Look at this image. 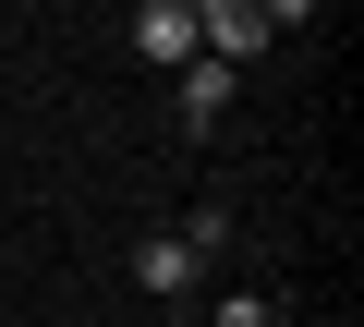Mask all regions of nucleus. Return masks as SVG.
Here are the masks:
<instances>
[{"instance_id":"f257e3e1","label":"nucleus","mask_w":364,"mask_h":327,"mask_svg":"<svg viewBox=\"0 0 364 327\" xmlns=\"http://www.w3.org/2000/svg\"><path fill=\"white\" fill-rule=\"evenodd\" d=\"M195 49H207L219 73H243V61L279 49V13H267V0H195Z\"/></svg>"},{"instance_id":"39448f33","label":"nucleus","mask_w":364,"mask_h":327,"mask_svg":"<svg viewBox=\"0 0 364 327\" xmlns=\"http://www.w3.org/2000/svg\"><path fill=\"white\" fill-rule=\"evenodd\" d=\"M195 327H291V315H279V303H267V291H231V303H207V315H195Z\"/></svg>"},{"instance_id":"20e7f679","label":"nucleus","mask_w":364,"mask_h":327,"mask_svg":"<svg viewBox=\"0 0 364 327\" xmlns=\"http://www.w3.org/2000/svg\"><path fill=\"white\" fill-rule=\"evenodd\" d=\"M170 85H182V121H195V133H219V109H231V85H243V73H219V61L195 49V61H182Z\"/></svg>"},{"instance_id":"7ed1b4c3","label":"nucleus","mask_w":364,"mask_h":327,"mask_svg":"<svg viewBox=\"0 0 364 327\" xmlns=\"http://www.w3.org/2000/svg\"><path fill=\"white\" fill-rule=\"evenodd\" d=\"M134 279H146L158 303H182V291H195V279H207V255H195V243H182V231H146V243H134Z\"/></svg>"},{"instance_id":"f03ea898","label":"nucleus","mask_w":364,"mask_h":327,"mask_svg":"<svg viewBox=\"0 0 364 327\" xmlns=\"http://www.w3.org/2000/svg\"><path fill=\"white\" fill-rule=\"evenodd\" d=\"M134 61H158V73L195 61V0H146L134 13Z\"/></svg>"}]
</instances>
